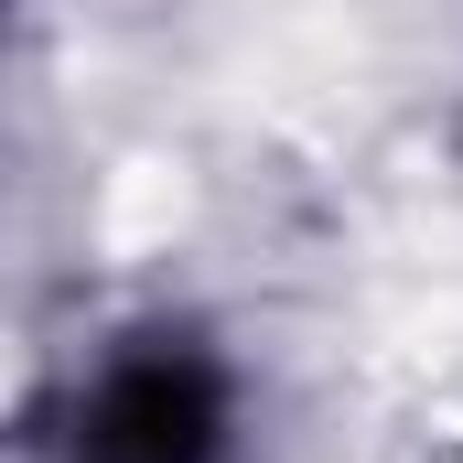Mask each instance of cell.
<instances>
[{"instance_id": "6da1fadb", "label": "cell", "mask_w": 463, "mask_h": 463, "mask_svg": "<svg viewBox=\"0 0 463 463\" xmlns=\"http://www.w3.org/2000/svg\"><path fill=\"white\" fill-rule=\"evenodd\" d=\"M227 453V388L184 345H140L76 410V463H216Z\"/></svg>"}]
</instances>
